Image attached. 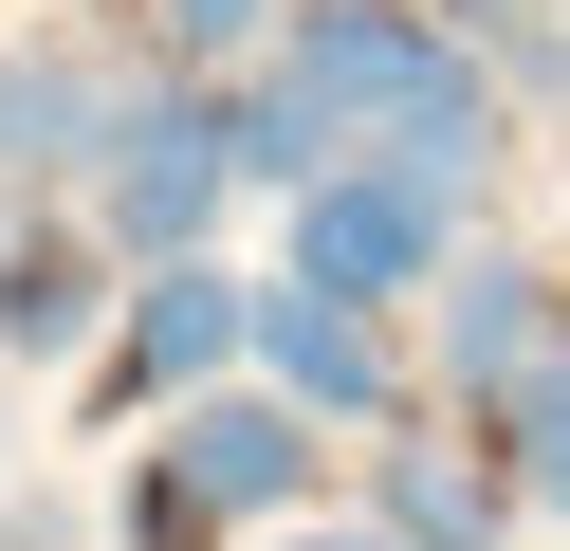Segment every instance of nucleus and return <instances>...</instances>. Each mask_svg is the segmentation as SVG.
Here are the masks:
<instances>
[{"label": "nucleus", "mask_w": 570, "mask_h": 551, "mask_svg": "<svg viewBox=\"0 0 570 551\" xmlns=\"http://www.w3.org/2000/svg\"><path fill=\"white\" fill-rule=\"evenodd\" d=\"M92 147H111V56L19 37V56H0V184H19V203H38V184H92Z\"/></svg>", "instance_id": "obj_7"}, {"label": "nucleus", "mask_w": 570, "mask_h": 551, "mask_svg": "<svg viewBox=\"0 0 570 551\" xmlns=\"http://www.w3.org/2000/svg\"><path fill=\"white\" fill-rule=\"evenodd\" d=\"M442 257H460V203H442V184H405V166L295 184V276L313 294H368V313H386V294H423Z\"/></svg>", "instance_id": "obj_5"}, {"label": "nucleus", "mask_w": 570, "mask_h": 551, "mask_svg": "<svg viewBox=\"0 0 570 551\" xmlns=\"http://www.w3.org/2000/svg\"><path fill=\"white\" fill-rule=\"evenodd\" d=\"M258 367L276 404H313V423H405V350H386L368 294H313V276H258Z\"/></svg>", "instance_id": "obj_6"}, {"label": "nucleus", "mask_w": 570, "mask_h": 551, "mask_svg": "<svg viewBox=\"0 0 570 551\" xmlns=\"http://www.w3.org/2000/svg\"><path fill=\"white\" fill-rule=\"evenodd\" d=\"M442 386H479V404H515L533 367H552V294L570 276H533V257H442Z\"/></svg>", "instance_id": "obj_8"}, {"label": "nucleus", "mask_w": 570, "mask_h": 551, "mask_svg": "<svg viewBox=\"0 0 570 551\" xmlns=\"http://www.w3.org/2000/svg\"><path fill=\"white\" fill-rule=\"evenodd\" d=\"M92 239L148 276V257H203L222 239V203H239V147H222V92L203 73H148V92H111V147H92Z\"/></svg>", "instance_id": "obj_2"}, {"label": "nucleus", "mask_w": 570, "mask_h": 551, "mask_svg": "<svg viewBox=\"0 0 570 551\" xmlns=\"http://www.w3.org/2000/svg\"><path fill=\"white\" fill-rule=\"evenodd\" d=\"M368 533L386 551H497L515 533V478H479L460 441H386L368 460Z\"/></svg>", "instance_id": "obj_10"}, {"label": "nucleus", "mask_w": 570, "mask_h": 551, "mask_svg": "<svg viewBox=\"0 0 570 551\" xmlns=\"http://www.w3.org/2000/svg\"><path fill=\"white\" fill-rule=\"evenodd\" d=\"M129 551H222V514H203V496H185V478H166V460H148V496H129Z\"/></svg>", "instance_id": "obj_13"}, {"label": "nucleus", "mask_w": 570, "mask_h": 551, "mask_svg": "<svg viewBox=\"0 0 570 551\" xmlns=\"http://www.w3.org/2000/svg\"><path fill=\"white\" fill-rule=\"evenodd\" d=\"M276 551H386V533H368V514H350V533H276Z\"/></svg>", "instance_id": "obj_14"}, {"label": "nucleus", "mask_w": 570, "mask_h": 551, "mask_svg": "<svg viewBox=\"0 0 570 551\" xmlns=\"http://www.w3.org/2000/svg\"><path fill=\"white\" fill-rule=\"evenodd\" d=\"M166 478H185L222 533H258V514H313V478H332V423H313V404H276L258 367H239V386L166 404Z\"/></svg>", "instance_id": "obj_3"}, {"label": "nucleus", "mask_w": 570, "mask_h": 551, "mask_svg": "<svg viewBox=\"0 0 570 551\" xmlns=\"http://www.w3.org/2000/svg\"><path fill=\"white\" fill-rule=\"evenodd\" d=\"M239 350H258V276L148 257L129 313H111V350H92V386H111V404H203V386H239Z\"/></svg>", "instance_id": "obj_4"}, {"label": "nucleus", "mask_w": 570, "mask_h": 551, "mask_svg": "<svg viewBox=\"0 0 570 551\" xmlns=\"http://www.w3.org/2000/svg\"><path fill=\"white\" fill-rule=\"evenodd\" d=\"M258 73L332 129V166H405V184H442V203H479V166H497V73L460 56L423 0H295V19L258 37Z\"/></svg>", "instance_id": "obj_1"}, {"label": "nucleus", "mask_w": 570, "mask_h": 551, "mask_svg": "<svg viewBox=\"0 0 570 551\" xmlns=\"http://www.w3.org/2000/svg\"><path fill=\"white\" fill-rule=\"evenodd\" d=\"M497 478H515L533 514H570V386H552V367H533V386L497 404Z\"/></svg>", "instance_id": "obj_11"}, {"label": "nucleus", "mask_w": 570, "mask_h": 551, "mask_svg": "<svg viewBox=\"0 0 570 551\" xmlns=\"http://www.w3.org/2000/svg\"><path fill=\"white\" fill-rule=\"evenodd\" d=\"M92 294H111V239H75V220H38L19 184H0V350L19 367L92 350Z\"/></svg>", "instance_id": "obj_9"}, {"label": "nucleus", "mask_w": 570, "mask_h": 551, "mask_svg": "<svg viewBox=\"0 0 570 551\" xmlns=\"http://www.w3.org/2000/svg\"><path fill=\"white\" fill-rule=\"evenodd\" d=\"M276 19H295V0H148V37H166V73H222V56H258Z\"/></svg>", "instance_id": "obj_12"}, {"label": "nucleus", "mask_w": 570, "mask_h": 551, "mask_svg": "<svg viewBox=\"0 0 570 551\" xmlns=\"http://www.w3.org/2000/svg\"><path fill=\"white\" fill-rule=\"evenodd\" d=\"M552 386H570V294H552Z\"/></svg>", "instance_id": "obj_15"}]
</instances>
